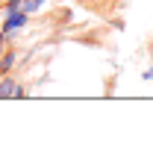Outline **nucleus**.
<instances>
[{"label":"nucleus","mask_w":153,"mask_h":147,"mask_svg":"<svg viewBox=\"0 0 153 147\" xmlns=\"http://www.w3.org/2000/svg\"><path fill=\"white\" fill-rule=\"evenodd\" d=\"M27 97V85L24 82H18V91H15V100H24Z\"/></svg>","instance_id":"423d86ee"},{"label":"nucleus","mask_w":153,"mask_h":147,"mask_svg":"<svg viewBox=\"0 0 153 147\" xmlns=\"http://www.w3.org/2000/svg\"><path fill=\"white\" fill-rule=\"evenodd\" d=\"M6 47H9V36H6V33H3V30H0V53H3V50H6Z\"/></svg>","instance_id":"0eeeda50"},{"label":"nucleus","mask_w":153,"mask_h":147,"mask_svg":"<svg viewBox=\"0 0 153 147\" xmlns=\"http://www.w3.org/2000/svg\"><path fill=\"white\" fill-rule=\"evenodd\" d=\"M27 24H30V15H27L24 9H15V12H6V15H3L0 30L12 38V36H18V33H24V30H27Z\"/></svg>","instance_id":"f257e3e1"},{"label":"nucleus","mask_w":153,"mask_h":147,"mask_svg":"<svg viewBox=\"0 0 153 147\" xmlns=\"http://www.w3.org/2000/svg\"><path fill=\"white\" fill-rule=\"evenodd\" d=\"M21 62H24V59H21V53L12 47V44H9V47L0 53V76H6V74H15V68H18Z\"/></svg>","instance_id":"f03ea898"},{"label":"nucleus","mask_w":153,"mask_h":147,"mask_svg":"<svg viewBox=\"0 0 153 147\" xmlns=\"http://www.w3.org/2000/svg\"><path fill=\"white\" fill-rule=\"evenodd\" d=\"M141 79H147V82H153V65H150V68H144V74H141Z\"/></svg>","instance_id":"6e6552de"},{"label":"nucleus","mask_w":153,"mask_h":147,"mask_svg":"<svg viewBox=\"0 0 153 147\" xmlns=\"http://www.w3.org/2000/svg\"><path fill=\"white\" fill-rule=\"evenodd\" d=\"M44 6H47V0H24V6H21V9H24L27 15H36V12L44 9Z\"/></svg>","instance_id":"20e7f679"},{"label":"nucleus","mask_w":153,"mask_h":147,"mask_svg":"<svg viewBox=\"0 0 153 147\" xmlns=\"http://www.w3.org/2000/svg\"><path fill=\"white\" fill-rule=\"evenodd\" d=\"M18 76L15 74H6L0 76V100H15V91H18Z\"/></svg>","instance_id":"7ed1b4c3"},{"label":"nucleus","mask_w":153,"mask_h":147,"mask_svg":"<svg viewBox=\"0 0 153 147\" xmlns=\"http://www.w3.org/2000/svg\"><path fill=\"white\" fill-rule=\"evenodd\" d=\"M21 6H24V0H3L0 9H3V15H6V12H15V9H21Z\"/></svg>","instance_id":"39448f33"}]
</instances>
